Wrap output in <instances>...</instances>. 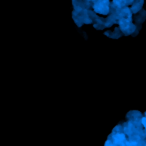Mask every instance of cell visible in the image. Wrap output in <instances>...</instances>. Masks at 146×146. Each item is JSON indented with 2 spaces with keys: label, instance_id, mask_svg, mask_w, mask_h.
I'll use <instances>...</instances> for the list:
<instances>
[{
  "label": "cell",
  "instance_id": "cell-1",
  "mask_svg": "<svg viewBox=\"0 0 146 146\" xmlns=\"http://www.w3.org/2000/svg\"><path fill=\"white\" fill-rule=\"evenodd\" d=\"M94 10L101 14H106L108 12V0H100L94 5Z\"/></svg>",
  "mask_w": 146,
  "mask_h": 146
},
{
  "label": "cell",
  "instance_id": "cell-2",
  "mask_svg": "<svg viewBox=\"0 0 146 146\" xmlns=\"http://www.w3.org/2000/svg\"><path fill=\"white\" fill-rule=\"evenodd\" d=\"M127 140H126V136L124 133H117L115 135H112V142L115 146H121Z\"/></svg>",
  "mask_w": 146,
  "mask_h": 146
},
{
  "label": "cell",
  "instance_id": "cell-3",
  "mask_svg": "<svg viewBox=\"0 0 146 146\" xmlns=\"http://www.w3.org/2000/svg\"><path fill=\"white\" fill-rule=\"evenodd\" d=\"M141 123H142V125L145 127V129H146V117H143L141 119Z\"/></svg>",
  "mask_w": 146,
  "mask_h": 146
},
{
  "label": "cell",
  "instance_id": "cell-4",
  "mask_svg": "<svg viewBox=\"0 0 146 146\" xmlns=\"http://www.w3.org/2000/svg\"><path fill=\"white\" fill-rule=\"evenodd\" d=\"M121 146H133V144H132L130 141H126L125 143H124V144H122Z\"/></svg>",
  "mask_w": 146,
  "mask_h": 146
},
{
  "label": "cell",
  "instance_id": "cell-5",
  "mask_svg": "<svg viewBox=\"0 0 146 146\" xmlns=\"http://www.w3.org/2000/svg\"><path fill=\"white\" fill-rule=\"evenodd\" d=\"M145 115H146V113H145Z\"/></svg>",
  "mask_w": 146,
  "mask_h": 146
}]
</instances>
